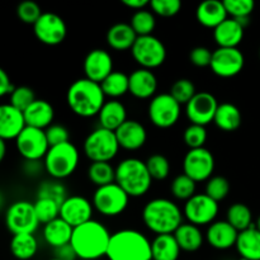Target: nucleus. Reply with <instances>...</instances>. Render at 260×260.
I'll return each mask as SVG.
<instances>
[{
  "label": "nucleus",
  "mask_w": 260,
  "mask_h": 260,
  "mask_svg": "<svg viewBox=\"0 0 260 260\" xmlns=\"http://www.w3.org/2000/svg\"><path fill=\"white\" fill-rule=\"evenodd\" d=\"M218 106L220 104L213 94L208 91H198L185 106V114L190 123L207 126L215 119Z\"/></svg>",
  "instance_id": "obj_17"
},
{
  "label": "nucleus",
  "mask_w": 260,
  "mask_h": 260,
  "mask_svg": "<svg viewBox=\"0 0 260 260\" xmlns=\"http://www.w3.org/2000/svg\"><path fill=\"white\" fill-rule=\"evenodd\" d=\"M259 57H260V51H259Z\"/></svg>",
  "instance_id": "obj_59"
},
{
  "label": "nucleus",
  "mask_w": 260,
  "mask_h": 260,
  "mask_svg": "<svg viewBox=\"0 0 260 260\" xmlns=\"http://www.w3.org/2000/svg\"><path fill=\"white\" fill-rule=\"evenodd\" d=\"M10 103L13 107L18 108L19 111L24 112L33 102L36 101V94L32 90V88L25 85L15 86V89L13 90V93L10 94Z\"/></svg>",
  "instance_id": "obj_46"
},
{
  "label": "nucleus",
  "mask_w": 260,
  "mask_h": 260,
  "mask_svg": "<svg viewBox=\"0 0 260 260\" xmlns=\"http://www.w3.org/2000/svg\"><path fill=\"white\" fill-rule=\"evenodd\" d=\"M207 137L208 134L206 126L190 123L185 128L184 134H183V141L189 147V150L201 149V147H205V144L207 142Z\"/></svg>",
  "instance_id": "obj_44"
},
{
  "label": "nucleus",
  "mask_w": 260,
  "mask_h": 260,
  "mask_svg": "<svg viewBox=\"0 0 260 260\" xmlns=\"http://www.w3.org/2000/svg\"><path fill=\"white\" fill-rule=\"evenodd\" d=\"M74 228L69 225L65 220L57 217L56 220L46 223L43 228V239L53 249L70 244L73 238Z\"/></svg>",
  "instance_id": "obj_29"
},
{
  "label": "nucleus",
  "mask_w": 260,
  "mask_h": 260,
  "mask_svg": "<svg viewBox=\"0 0 260 260\" xmlns=\"http://www.w3.org/2000/svg\"><path fill=\"white\" fill-rule=\"evenodd\" d=\"M146 167L152 180H165L170 174V161L161 154H154L146 160Z\"/></svg>",
  "instance_id": "obj_42"
},
{
  "label": "nucleus",
  "mask_w": 260,
  "mask_h": 260,
  "mask_svg": "<svg viewBox=\"0 0 260 260\" xmlns=\"http://www.w3.org/2000/svg\"><path fill=\"white\" fill-rule=\"evenodd\" d=\"M116 183L129 197L139 198L146 194L152 184V178L146 162L137 157H128L116 167Z\"/></svg>",
  "instance_id": "obj_5"
},
{
  "label": "nucleus",
  "mask_w": 260,
  "mask_h": 260,
  "mask_svg": "<svg viewBox=\"0 0 260 260\" xmlns=\"http://www.w3.org/2000/svg\"><path fill=\"white\" fill-rule=\"evenodd\" d=\"M131 53L134 60L142 69H147V70L160 68L167 60L165 45L152 35L137 37Z\"/></svg>",
  "instance_id": "obj_11"
},
{
  "label": "nucleus",
  "mask_w": 260,
  "mask_h": 260,
  "mask_svg": "<svg viewBox=\"0 0 260 260\" xmlns=\"http://www.w3.org/2000/svg\"><path fill=\"white\" fill-rule=\"evenodd\" d=\"M239 260H248V259H245V258H240Z\"/></svg>",
  "instance_id": "obj_58"
},
{
  "label": "nucleus",
  "mask_w": 260,
  "mask_h": 260,
  "mask_svg": "<svg viewBox=\"0 0 260 260\" xmlns=\"http://www.w3.org/2000/svg\"><path fill=\"white\" fill-rule=\"evenodd\" d=\"M66 102L76 116L90 118L98 116L107 101L101 84L83 78L75 80L69 86Z\"/></svg>",
  "instance_id": "obj_2"
},
{
  "label": "nucleus",
  "mask_w": 260,
  "mask_h": 260,
  "mask_svg": "<svg viewBox=\"0 0 260 260\" xmlns=\"http://www.w3.org/2000/svg\"><path fill=\"white\" fill-rule=\"evenodd\" d=\"M68 197V189L61 183V180L57 179L45 180V182L41 183L37 189V198L52 200L55 202H57L58 205H62Z\"/></svg>",
  "instance_id": "obj_40"
},
{
  "label": "nucleus",
  "mask_w": 260,
  "mask_h": 260,
  "mask_svg": "<svg viewBox=\"0 0 260 260\" xmlns=\"http://www.w3.org/2000/svg\"><path fill=\"white\" fill-rule=\"evenodd\" d=\"M152 260H178L180 256L179 244L174 234L156 235L151 241Z\"/></svg>",
  "instance_id": "obj_32"
},
{
  "label": "nucleus",
  "mask_w": 260,
  "mask_h": 260,
  "mask_svg": "<svg viewBox=\"0 0 260 260\" xmlns=\"http://www.w3.org/2000/svg\"><path fill=\"white\" fill-rule=\"evenodd\" d=\"M169 93L172 94V96L178 102V103L182 104V106L183 104L187 106L190 102V99H192L198 91L196 90V85L192 80L183 78L178 79V80L173 84Z\"/></svg>",
  "instance_id": "obj_43"
},
{
  "label": "nucleus",
  "mask_w": 260,
  "mask_h": 260,
  "mask_svg": "<svg viewBox=\"0 0 260 260\" xmlns=\"http://www.w3.org/2000/svg\"><path fill=\"white\" fill-rule=\"evenodd\" d=\"M245 65L244 53L238 47H217L213 51L210 69L220 78H234L241 73Z\"/></svg>",
  "instance_id": "obj_15"
},
{
  "label": "nucleus",
  "mask_w": 260,
  "mask_h": 260,
  "mask_svg": "<svg viewBox=\"0 0 260 260\" xmlns=\"http://www.w3.org/2000/svg\"><path fill=\"white\" fill-rule=\"evenodd\" d=\"M150 8L155 15L162 18H172L182 9V0H151Z\"/></svg>",
  "instance_id": "obj_49"
},
{
  "label": "nucleus",
  "mask_w": 260,
  "mask_h": 260,
  "mask_svg": "<svg viewBox=\"0 0 260 260\" xmlns=\"http://www.w3.org/2000/svg\"><path fill=\"white\" fill-rule=\"evenodd\" d=\"M183 217L179 206L168 198H155L142 208V221L155 235L174 234L183 223Z\"/></svg>",
  "instance_id": "obj_3"
},
{
  "label": "nucleus",
  "mask_w": 260,
  "mask_h": 260,
  "mask_svg": "<svg viewBox=\"0 0 260 260\" xmlns=\"http://www.w3.org/2000/svg\"><path fill=\"white\" fill-rule=\"evenodd\" d=\"M5 140L0 139V160H4L5 152H7V147H5Z\"/></svg>",
  "instance_id": "obj_55"
},
{
  "label": "nucleus",
  "mask_w": 260,
  "mask_h": 260,
  "mask_svg": "<svg viewBox=\"0 0 260 260\" xmlns=\"http://www.w3.org/2000/svg\"><path fill=\"white\" fill-rule=\"evenodd\" d=\"M226 221L231 226H234L239 233L248 230L249 228L254 225L251 210L244 203H234V205H231L228 210Z\"/></svg>",
  "instance_id": "obj_37"
},
{
  "label": "nucleus",
  "mask_w": 260,
  "mask_h": 260,
  "mask_svg": "<svg viewBox=\"0 0 260 260\" xmlns=\"http://www.w3.org/2000/svg\"><path fill=\"white\" fill-rule=\"evenodd\" d=\"M255 226H256V229H258V230L260 231V216L258 217V220H256V222H255Z\"/></svg>",
  "instance_id": "obj_56"
},
{
  "label": "nucleus",
  "mask_w": 260,
  "mask_h": 260,
  "mask_svg": "<svg viewBox=\"0 0 260 260\" xmlns=\"http://www.w3.org/2000/svg\"><path fill=\"white\" fill-rule=\"evenodd\" d=\"M116 136L121 149L127 151H137L147 141V131L142 123L135 119H127L118 129Z\"/></svg>",
  "instance_id": "obj_21"
},
{
  "label": "nucleus",
  "mask_w": 260,
  "mask_h": 260,
  "mask_svg": "<svg viewBox=\"0 0 260 260\" xmlns=\"http://www.w3.org/2000/svg\"><path fill=\"white\" fill-rule=\"evenodd\" d=\"M222 3L231 18L250 17L255 8V0H222Z\"/></svg>",
  "instance_id": "obj_47"
},
{
  "label": "nucleus",
  "mask_w": 260,
  "mask_h": 260,
  "mask_svg": "<svg viewBox=\"0 0 260 260\" xmlns=\"http://www.w3.org/2000/svg\"><path fill=\"white\" fill-rule=\"evenodd\" d=\"M50 260H60V259H57V258H55V256H53V258L50 259Z\"/></svg>",
  "instance_id": "obj_57"
},
{
  "label": "nucleus",
  "mask_w": 260,
  "mask_h": 260,
  "mask_svg": "<svg viewBox=\"0 0 260 260\" xmlns=\"http://www.w3.org/2000/svg\"><path fill=\"white\" fill-rule=\"evenodd\" d=\"M25 127L27 122L22 111L9 103L0 106V139L15 141Z\"/></svg>",
  "instance_id": "obj_20"
},
{
  "label": "nucleus",
  "mask_w": 260,
  "mask_h": 260,
  "mask_svg": "<svg viewBox=\"0 0 260 260\" xmlns=\"http://www.w3.org/2000/svg\"><path fill=\"white\" fill-rule=\"evenodd\" d=\"M230 193V182L225 177L215 175L210 178L206 184V194L210 196L216 202H221L225 200Z\"/></svg>",
  "instance_id": "obj_45"
},
{
  "label": "nucleus",
  "mask_w": 260,
  "mask_h": 260,
  "mask_svg": "<svg viewBox=\"0 0 260 260\" xmlns=\"http://www.w3.org/2000/svg\"><path fill=\"white\" fill-rule=\"evenodd\" d=\"M213 52L205 46H197L189 53V60L197 68H210Z\"/></svg>",
  "instance_id": "obj_51"
},
{
  "label": "nucleus",
  "mask_w": 260,
  "mask_h": 260,
  "mask_svg": "<svg viewBox=\"0 0 260 260\" xmlns=\"http://www.w3.org/2000/svg\"><path fill=\"white\" fill-rule=\"evenodd\" d=\"M18 152L25 161H40L50 150L45 129L27 126L15 140Z\"/></svg>",
  "instance_id": "obj_12"
},
{
  "label": "nucleus",
  "mask_w": 260,
  "mask_h": 260,
  "mask_svg": "<svg viewBox=\"0 0 260 260\" xmlns=\"http://www.w3.org/2000/svg\"><path fill=\"white\" fill-rule=\"evenodd\" d=\"M84 154L94 161H111L118 154L119 146L116 132L111 129L98 127L86 136L84 141Z\"/></svg>",
  "instance_id": "obj_7"
},
{
  "label": "nucleus",
  "mask_w": 260,
  "mask_h": 260,
  "mask_svg": "<svg viewBox=\"0 0 260 260\" xmlns=\"http://www.w3.org/2000/svg\"><path fill=\"white\" fill-rule=\"evenodd\" d=\"M42 14L41 7L33 0H24V2L19 3L17 7L18 18L27 24L35 25V23L40 19Z\"/></svg>",
  "instance_id": "obj_48"
},
{
  "label": "nucleus",
  "mask_w": 260,
  "mask_h": 260,
  "mask_svg": "<svg viewBox=\"0 0 260 260\" xmlns=\"http://www.w3.org/2000/svg\"><path fill=\"white\" fill-rule=\"evenodd\" d=\"M47 136L50 147L57 146V145L65 144L70 141V132L62 124H51L48 128L45 129Z\"/></svg>",
  "instance_id": "obj_50"
},
{
  "label": "nucleus",
  "mask_w": 260,
  "mask_h": 260,
  "mask_svg": "<svg viewBox=\"0 0 260 260\" xmlns=\"http://www.w3.org/2000/svg\"><path fill=\"white\" fill-rule=\"evenodd\" d=\"M182 104L178 103L170 93L157 94L151 98L147 114L151 123L157 128H170L179 121Z\"/></svg>",
  "instance_id": "obj_10"
},
{
  "label": "nucleus",
  "mask_w": 260,
  "mask_h": 260,
  "mask_svg": "<svg viewBox=\"0 0 260 260\" xmlns=\"http://www.w3.org/2000/svg\"><path fill=\"white\" fill-rule=\"evenodd\" d=\"M245 28L235 19L228 18L213 29V38L218 47H238L244 38Z\"/></svg>",
  "instance_id": "obj_26"
},
{
  "label": "nucleus",
  "mask_w": 260,
  "mask_h": 260,
  "mask_svg": "<svg viewBox=\"0 0 260 260\" xmlns=\"http://www.w3.org/2000/svg\"><path fill=\"white\" fill-rule=\"evenodd\" d=\"M80 154L71 141L50 147L43 159V168L52 179L62 180L75 173Z\"/></svg>",
  "instance_id": "obj_6"
},
{
  "label": "nucleus",
  "mask_w": 260,
  "mask_h": 260,
  "mask_svg": "<svg viewBox=\"0 0 260 260\" xmlns=\"http://www.w3.org/2000/svg\"><path fill=\"white\" fill-rule=\"evenodd\" d=\"M93 203L83 196H71L61 205L60 217L74 229L93 220Z\"/></svg>",
  "instance_id": "obj_18"
},
{
  "label": "nucleus",
  "mask_w": 260,
  "mask_h": 260,
  "mask_svg": "<svg viewBox=\"0 0 260 260\" xmlns=\"http://www.w3.org/2000/svg\"><path fill=\"white\" fill-rule=\"evenodd\" d=\"M123 5H126L127 8H131V9L140 10L144 9L146 5H150L151 0H119Z\"/></svg>",
  "instance_id": "obj_54"
},
{
  "label": "nucleus",
  "mask_w": 260,
  "mask_h": 260,
  "mask_svg": "<svg viewBox=\"0 0 260 260\" xmlns=\"http://www.w3.org/2000/svg\"><path fill=\"white\" fill-rule=\"evenodd\" d=\"M88 179L98 187L116 182V168L109 161H94L88 168Z\"/></svg>",
  "instance_id": "obj_36"
},
{
  "label": "nucleus",
  "mask_w": 260,
  "mask_h": 260,
  "mask_svg": "<svg viewBox=\"0 0 260 260\" xmlns=\"http://www.w3.org/2000/svg\"><path fill=\"white\" fill-rule=\"evenodd\" d=\"M112 234L102 222L90 220L74 229L70 244L81 260H96L107 256Z\"/></svg>",
  "instance_id": "obj_1"
},
{
  "label": "nucleus",
  "mask_w": 260,
  "mask_h": 260,
  "mask_svg": "<svg viewBox=\"0 0 260 260\" xmlns=\"http://www.w3.org/2000/svg\"><path fill=\"white\" fill-rule=\"evenodd\" d=\"M60 208L61 205L52 200H47V198H37L35 202V210L37 213L38 221L43 225L60 217Z\"/></svg>",
  "instance_id": "obj_41"
},
{
  "label": "nucleus",
  "mask_w": 260,
  "mask_h": 260,
  "mask_svg": "<svg viewBox=\"0 0 260 260\" xmlns=\"http://www.w3.org/2000/svg\"><path fill=\"white\" fill-rule=\"evenodd\" d=\"M55 258L60 260H76L79 259L76 255L75 249L73 248L71 244H66V245L60 246V248L55 249Z\"/></svg>",
  "instance_id": "obj_52"
},
{
  "label": "nucleus",
  "mask_w": 260,
  "mask_h": 260,
  "mask_svg": "<svg viewBox=\"0 0 260 260\" xmlns=\"http://www.w3.org/2000/svg\"><path fill=\"white\" fill-rule=\"evenodd\" d=\"M5 225L13 235L35 234L40 226L35 203L24 200L12 203L5 213Z\"/></svg>",
  "instance_id": "obj_9"
},
{
  "label": "nucleus",
  "mask_w": 260,
  "mask_h": 260,
  "mask_svg": "<svg viewBox=\"0 0 260 260\" xmlns=\"http://www.w3.org/2000/svg\"><path fill=\"white\" fill-rule=\"evenodd\" d=\"M218 202L206 193H197L184 203L183 213L188 222L196 226H210L215 222L218 215Z\"/></svg>",
  "instance_id": "obj_13"
},
{
  "label": "nucleus",
  "mask_w": 260,
  "mask_h": 260,
  "mask_svg": "<svg viewBox=\"0 0 260 260\" xmlns=\"http://www.w3.org/2000/svg\"><path fill=\"white\" fill-rule=\"evenodd\" d=\"M129 196L126 190L117 184L116 182L112 184L98 187L93 194V207L96 212L106 217H116L122 215L128 207Z\"/></svg>",
  "instance_id": "obj_8"
},
{
  "label": "nucleus",
  "mask_w": 260,
  "mask_h": 260,
  "mask_svg": "<svg viewBox=\"0 0 260 260\" xmlns=\"http://www.w3.org/2000/svg\"><path fill=\"white\" fill-rule=\"evenodd\" d=\"M137 37L129 23H116L107 32V43L112 50L123 52L132 50Z\"/></svg>",
  "instance_id": "obj_27"
},
{
  "label": "nucleus",
  "mask_w": 260,
  "mask_h": 260,
  "mask_svg": "<svg viewBox=\"0 0 260 260\" xmlns=\"http://www.w3.org/2000/svg\"><path fill=\"white\" fill-rule=\"evenodd\" d=\"M106 96L118 99L129 93V75L122 71H113L101 83Z\"/></svg>",
  "instance_id": "obj_35"
},
{
  "label": "nucleus",
  "mask_w": 260,
  "mask_h": 260,
  "mask_svg": "<svg viewBox=\"0 0 260 260\" xmlns=\"http://www.w3.org/2000/svg\"><path fill=\"white\" fill-rule=\"evenodd\" d=\"M129 24L139 37L150 36L152 35L155 27H156V18H155L154 13L150 12V10L140 9L136 10L135 14L132 15Z\"/></svg>",
  "instance_id": "obj_39"
},
{
  "label": "nucleus",
  "mask_w": 260,
  "mask_h": 260,
  "mask_svg": "<svg viewBox=\"0 0 260 260\" xmlns=\"http://www.w3.org/2000/svg\"><path fill=\"white\" fill-rule=\"evenodd\" d=\"M236 250L240 258L248 260H260V231L255 223L248 230L239 233Z\"/></svg>",
  "instance_id": "obj_31"
},
{
  "label": "nucleus",
  "mask_w": 260,
  "mask_h": 260,
  "mask_svg": "<svg viewBox=\"0 0 260 260\" xmlns=\"http://www.w3.org/2000/svg\"><path fill=\"white\" fill-rule=\"evenodd\" d=\"M215 157L212 152L206 147L190 149L183 160V172L192 178L196 183L207 182L213 177Z\"/></svg>",
  "instance_id": "obj_14"
},
{
  "label": "nucleus",
  "mask_w": 260,
  "mask_h": 260,
  "mask_svg": "<svg viewBox=\"0 0 260 260\" xmlns=\"http://www.w3.org/2000/svg\"><path fill=\"white\" fill-rule=\"evenodd\" d=\"M157 90V79L152 70L137 69L129 74V93L137 99L154 98Z\"/></svg>",
  "instance_id": "obj_23"
},
{
  "label": "nucleus",
  "mask_w": 260,
  "mask_h": 260,
  "mask_svg": "<svg viewBox=\"0 0 260 260\" xmlns=\"http://www.w3.org/2000/svg\"><path fill=\"white\" fill-rule=\"evenodd\" d=\"M38 241L35 234L13 235L10 241V251L18 260H29L37 254Z\"/></svg>",
  "instance_id": "obj_34"
},
{
  "label": "nucleus",
  "mask_w": 260,
  "mask_h": 260,
  "mask_svg": "<svg viewBox=\"0 0 260 260\" xmlns=\"http://www.w3.org/2000/svg\"><path fill=\"white\" fill-rule=\"evenodd\" d=\"M174 236L182 251H185V253L198 251L202 248L203 241H205V236H203L200 226H196L190 222H183L177 229Z\"/></svg>",
  "instance_id": "obj_30"
},
{
  "label": "nucleus",
  "mask_w": 260,
  "mask_h": 260,
  "mask_svg": "<svg viewBox=\"0 0 260 260\" xmlns=\"http://www.w3.org/2000/svg\"><path fill=\"white\" fill-rule=\"evenodd\" d=\"M217 128L223 132H234L241 126L243 116L241 112L235 104L233 103H221L216 112L215 119H213Z\"/></svg>",
  "instance_id": "obj_33"
},
{
  "label": "nucleus",
  "mask_w": 260,
  "mask_h": 260,
  "mask_svg": "<svg viewBox=\"0 0 260 260\" xmlns=\"http://www.w3.org/2000/svg\"><path fill=\"white\" fill-rule=\"evenodd\" d=\"M23 113H24L27 126L40 129L48 128L55 118L52 104L45 99H36Z\"/></svg>",
  "instance_id": "obj_25"
},
{
  "label": "nucleus",
  "mask_w": 260,
  "mask_h": 260,
  "mask_svg": "<svg viewBox=\"0 0 260 260\" xmlns=\"http://www.w3.org/2000/svg\"><path fill=\"white\" fill-rule=\"evenodd\" d=\"M239 231L228 221H215L206 233V240L216 250H229L236 246Z\"/></svg>",
  "instance_id": "obj_22"
},
{
  "label": "nucleus",
  "mask_w": 260,
  "mask_h": 260,
  "mask_svg": "<svg viewBox=\"0 0 260 260\" xmlns=\"http://www.w3.org/2000/svg\"><path fill=\"white\" fill-rule=\"evenodd\" d=\"M107 258L108 260H152L151 241L139 230H118L112 234Z\"/></svg>",
  "instance_id": "obj_4"
},
{
  "label": "nucleus",
  "mask_w": 260,
  "mask_h": 260,
  "mask_svg": "<svg viewBox=\"0 0 260 260\" xmlns=\"http://www.w3.org/2000/svg\"><path fill=\"white\" fill-rule=\"evenodd\" d=\"M196 17L200 24L215 29L229 18L222 0H203L196 10Z\"/></svg>",
  "instance_id": "obj_24"
},
{
  "label": "nucleus",
  "mask_w": 260,
  "mask_h": 260,
  "mask_svg": "<svg viewBox=\"0 0 260 260\" xmlns=\"http://www.w3.org/2000/svg\"><path fill=\"white\" fill-rule=\"evenodd\" d=\"M85 78L101 84L104 79L113 73V58L111 53L102 48L91 50L84 58L83 63Z\"/></svg>",
  "instance_id": "obj_19"
},
{
  "label": "nucleus",
  "mask_w": 260,
  "mask_h": 260,
  "mask_svg": "<svg viewBox=\"0 0 260 260\" xmlns=\"http://www.w3.org/2000/svg\"><path fill=\"white\" fill-rule=\"evenodd\" d=\"M33 32L40 42L47 46H57L66 38L68 27L60 15L55 13H43L33 25Z\"/></svg>",
  "instance_id": "obj_16"
},
{
  "label": "nucleus",
  "mask_w": 260,
  "mask_h": 260,
  "mask_svg": "<svg viewBox=\"0 0 260 260\" xmlns=\"http://www.w3.org/2000/svg\"><path fill=\"white\" fill-rule=\"evenodd\" d=\"M99 127L116 131L127 121V109L122 102L111 99L104 103L98 114Z\"/></svg>",
  "instance_id": "obj_28"
},
{
  "label": "nucleus",
  "mask_w": 260,
  "mask_h": 260,
  "mask_svg": "<svg viewBox=\"0 0 260 260\" xmlns=\"http://www.w3.org/2000/svg\"><path fill=\"white\" fill-rule=\"evenodd\" d=\"M196 188H197V183L183 173V174L178 175L173 179L172 184H170V192L175 200L187 202L193 196L197 194Z\"/></svg>",
  "instance_id": "obj_38"
},
{
  "label": "nucleus",
  "mask_w": 260,
  "mask_h": 260,
  "mask_svg": "<svg viewBox=\"0 0 260 260\" xmlns=\"http://www.w3.org/2000/svg\"><path fill=\"white\" fill-rule=\"evenodd\" d=\"M15 89V86L13 85L12 81H10L9 75L5 73V70L0 69V95H10L13 93V90Z\"/></svg>",
  "instance_id": "obj_53"
}]
</instances>
